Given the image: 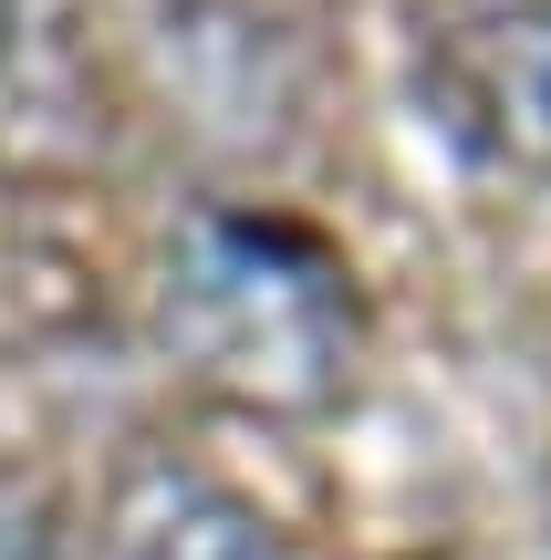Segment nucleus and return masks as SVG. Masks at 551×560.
<instances>
[{
  "label": "nucleus",
  "mask_w": 551,
  "mask_h": 560,
  "mask_svg": "<svg viewBox=\"0 0 551 560\" xmlns=\"http://www.w3.org/2000/svg\"><path fill=\"white\" fill-rule=\"evenodd\" d=\"M157 342L208 405L312 425L354 395L365 291L323 229L282 208H198L157 260Z\"/></svg>",
  "instance_id": "1"
},
{
  "label": "nucleus",
  "mask_w": 551,
  "mask_h": 560,
  "mask_svg": "<svg viewBox=\"0 0 551 560\" xmlns=\"http://www.w3.org/2000/svg\"><path fill=\"white\" fill-rule=\"evenodd\" d=\"M437 94L458 136L520 177H551V0H490L437 42Z\"/></svg>",
  "instance_id": "2"
},
{
  "label": "nucleus",
  "mask_w": 551,
  "mask_h": 560,
  "mask_svg": "<svg viewBox=\"0 0 551 560\" xmlns=\"http://www.w3.org/2000/svg\"><path fill=\"white\" fill-rule=\"evenodd\" d=\"M104 560H291L282 529L177 446H136L104 488Z\"/></svg>",
  "instance_id": "3"
},
{
  "label": "nucleus",
  "mask_w": 551,
  "mask_h": 560,
  "mask_svg": "<svg viewBox=\"0 0 551 560\" xmlns=\"http://www.w3.org/2000/svg\"><path fill=\"white\" fill-rule=\"evenodd\" d=\"M0 560H62V499L0 457Z\"/></svg>",
  "instance_id": "4"
},
{
  "label": "nucleus",
  "mask_w": 551,
  "mask_h": 560,
  "mask_svg": "<svg viewBox=\"0 0 551 560\" xmlns=\"http://www.w3.org/2000/svg\"><path fill=\"white\" fill-rule=\"evenodd\" d=\"M0 32H11V0H0Z\"/></svg>",
  "instance_id": "5"
}]
</instances>
